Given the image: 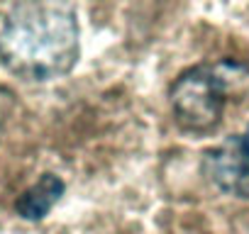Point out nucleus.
<instances>
[{"label":"nucleus","instance_id":"obj_1","mask_svg":"<svg viewBox=\"0 0 249 234\" xmlns=\"http://www.w3.org/2000/svg\"><path fill=\"white\" fill-rule=\"evenodd\" d=\"M78 59V20L66 0H22L0 25V61L22 81H54Z\"/></svg>","mask_w":249,"mask_h":234},{"label":"nucleus","instance_id":"obj_2","mask_svg":"<svg viewBox=\"0 0 249 234\" xmlns=\"http://www.w3.org/2000/svg\"><path fill=\"white\" fill-rule=\"evenodd\" d=\"M171 112L183 132H213L230 102L249 98V64L220 59L183 71L171 85Z\"/></svg>","mask_w":249,"mask_h":234},{"label":"nucleus","instance_id":"obj_3","mask_svg":"<svg viewBox=\"0 0 249 234\" xmlns=\"http://www.w3.org/2000/svg\"><path fill=\"white\" fill-rule=\"evenodd\" d=\"M210 178L237 198H249V127L242 137H232L205 156Z\"/></svg>","mask_w":249,"mask_h":234},{"label":"nucleus","instance_id":"obj_4","mask_svg":"<svg viewBox=\"0 0 249 234\" xmlns=\"http://www.w3.org/2000/svg\"><path fill=\"white\" fill-rule=\"evenodd\" d=\"M61 195H64V181L54 173H44L18 198L15 210L25 219H42L44 215H49V210L59 202Z\"/></svg>","mask_w":249,"mask_h":234}]
</instances>
